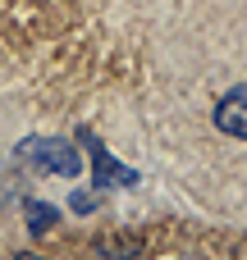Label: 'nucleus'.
Here are the masks:
<instances>
[{"label":"nucleus","instance_id":"423d86ee","mask_svg":"<svg viewBox=\"0 0 247 260\" xmlns=\"http://www.w3.org/2000/svg\"><path fill=\"white\" fill-rule=\"evenodd\" d=\"M18 260H41V256H18Z\"/></svg>","mask_w":247,"mask_h":260},{"label":"nucleus","instance_id":"20e7f679","mask_svg":"<svg viewBox=\"0 0 247 260\" xmlns=\"http://www.w3.org/2000/svg\"><path fill=\"white\" fill-rule=\"evenodd\" d=\"M23 215H28V229H32L37 238L55 224V206H46V201H23Z\"/></svg>","mask_w":247,"mask_h":260},{"label":"nucleus","instance_id":"f03ea898","mask_svg":"<svg viewBox=\"0 0 247 260\" xmlns=\"http://www.w3.org/2000/svg\"><path fill=\"white\" fill-rule=\"evenodd\" d=\"M215 128L234 142H247V87H234L220 105H215Z\"/></svg>","mask_w":247,"mask_h":260},{"label":"nucleus","instance_id":"39448f33","mask_svg":"<svg viewBox=\"0 0 247 260\" xmlns=\"http://www.w3.org/2000/svg\"><path fill=\"white\" fill-rule=\"evenodd\" d=\"M73 210H78V215H87V210H96V197H87V192H78V197H73Z\"/></svg>","mask_w":247,"mask_h":260},{"label":"nucleus","instance_id":"f257e3e1","mask_svg":"<svg viewBox=\"0 0 247 260\" xmlns=\"http://www.w3.org/2000/svg\"><path fill=\"white\" fill-rule=\"evenodd\" d=\"M18 160L32 165V169H41V174H60V178H73V174L83 169L78 151H73L69 142H60V137H28V142L18 146Z\"/></svg>","mask_w":247,"mask_h":260},{"label":"nucleus","instance_id":"7ed1b4c3","mask_svg":"<svg viewBox=\"0 0 247 260\" xmlns=\"http://www.w3.org/2000/svg\"><path fill=\"white\" fill-rule=\"evenodd\" d=\"M87 146H92V165H96V183H101V187H119V183H138V174H133V169H124V165H115V160L105 155V146H96L92 137H87Z\"/></svg>","mask_w":247,"mask_h":260}]
</instances>
